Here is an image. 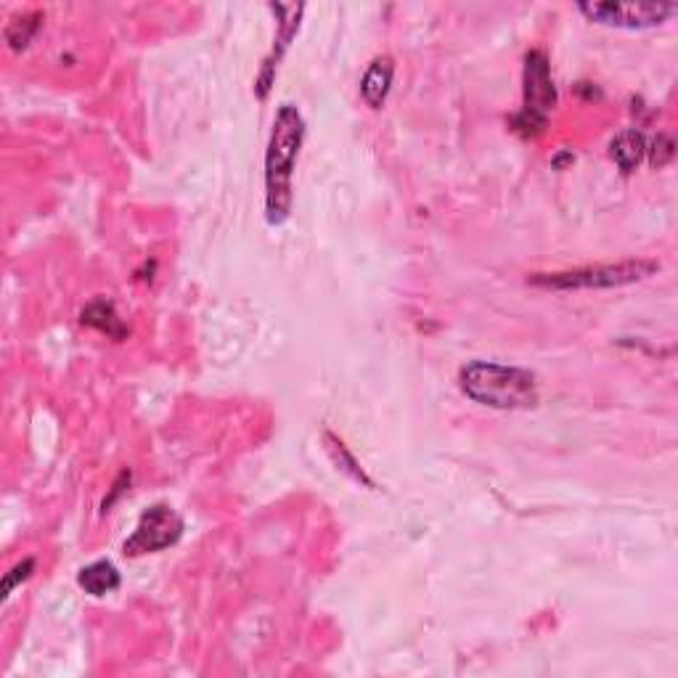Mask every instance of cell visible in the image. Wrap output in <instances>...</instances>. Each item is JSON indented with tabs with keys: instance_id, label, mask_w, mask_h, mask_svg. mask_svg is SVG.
I'll list each match as a JSON object with an SVG mask.
<instances>
[{
	"instance_id": "4fadbf2b",
	"label": "cell",
	"mask_w": 678,
	"mask_h": 678,
	"mask_svg": "<svg viewBox=\"0 0 678 678\" xmlns=\"http://www.w3.org/2000/svg\"><path fill=\"white\" fill-rule=\"evenodd\" d=\"M32 567H35V562H32V559H24L22 565H16L14 570L6 575V583H3V599H6V596H11V591H14L16 583L24 581V578L30 575Z\"/></svg>"
},
{
	"instance_id": "3957f363",
	"label": "cell",
	"mask_w": 678,
	"mask_h": 678,
	"mask_svg": "<svg viewBox=\"0 0 678 678\" xmlns=\"http://www.w3.org/2000/svg\"><path fill=\"white\" fill-rule=\"evenodd\" d=\"M660 265L655 260H626V263L612 265H591V268H578V271L565 273H535L530 276V284L541 289H612L636 284L647 279L657 271Z\"/></svg>"
},
{
	"instance_id": "5b68a950",
	"label": "cell",
	"mask_w": 678,
	"mask_h": 678,
	"mask_svg": "<svg viewBox=\"0 0 678 678\" xmlns=\"http://www.w3.org/2000/svg\"><path fill=\"white\" fill-rule=\"evenodd\" d=\"M586 19L618 30H652L668 22L678 11L676 3H581L578 6Z\"/></svg>"
},
{
	"instance_id": "9c48e42d",
	"label": "cell",
	"mask_w": 678,
	"mask_h": 678,
	"mask_svg": "<svg viewBox=\"0 0 678 678\" xmlns=\"http://www.w3.org/2000/svg\"><path fill=\"white\" fill-rule=\"evenodd\" d=\"M77 583L85 588V594L91 596H106L120 588V570L106 562V559H98L93 565L83 567L80 575H77Z\"/></svg>"
},
{
	"instance_id": "7a4b0ae2",
	"label": "cell",
	"mask_w": 678,
	"mask_h": 678,
	"mask_svg": "<svg viewBox=\"0 0 678 678\" xmlns=\"http://www.w3.org/2000/svg\"><path fill=\"white\" fill-rule=\"evenodd\" d=\"M461 392L480 406L498 411L533 408L538 403V385L530 371L493 361H472L459 371Z\"/></svg>"
},
{
	"instance_id": "277c9868",
	"label": "cell",
	"mask_w": 678,
	"mask_h": 678,
	"mask_svg": "<svg viewBox=\"0 0 678 678\" xmlns=\"http://www.w3.org/2000/svg\"><path fill=\"white\" fill-rule=\"evenodd\" d=\"M522 93H525V101H522V112L514 120V128L520 130L522 136H538L557 106V88H554L549 59L543 51H530L525 56Z\"/></svg>"
},
{
	"instance_id": "5bb4252c",
	"label": "cell",
	"mask_w": 678,
	"mask_h": 678,
	"mask_svg": "<svg viewBox=\"0 0 678 678\" xmlns=\"http://www.w3.org/2000/svg\"><path fill=\"white\" fill-rule=\"evenodd\" d=\"M673 157V141L668 136H657L655 138V149H652V165L663 167L668 165Z\"/></svg>"
},
{
	"instance_id": "6da1fadb",
	"label": "cell",
	"mask_w": 678,
	"mask_h": 678,
	"mask_svg": "<svg viewBox=\"0 0 678 678\" xmlns=\"http://www.w3.org/2000/svg\"><path fill=\"white\" fill-rule=\"evenodd\" d=\"M302 138H305V120L297 112V106H279L268 151H265V212L271 226L284 223L292 212V173L300 157Z\"/></svg>"
},
{
	"instance_id": "7c38bea8",
	"label": "cell",
	"mask_w": 678,
	"mask_h": 678,
	"mask_svg": "<svg viewBox=\"0 0 678 678\" xmlns=\"http://www.w3.org/2000/svg\"><path fill=\"white\" fill-rule=\"evenodd\" d=\"M40 22H43V16L40 14H27V16L14 19V22L8 24V30H6L8 46L14 48V51H24V48L30 46V40L35 38Z\"/></svg>"
},
{
	"instance_id": "52a82bcc",
	"label": "cell",
	"mask_w": 678,
	"mask_h": 678,
	"mask_svg": "<svg viewBox=\"0 0 678 678\" xmlns=\"http://www.w3.org/2000/svg\"><path fill=\"white\" fill-rule=\"evenodd\" d=\"M392 77H395V64L390 56H379L371 61V67L366 69V75L361 80V96L371 109H382L390 96Z\"/></svg>"
},
{
	"instance_id": "ba28073f",
	"label": "cell",
	"mask_w": 678,
	"mask_h": 678,
	"mask_svg": "<svg viewBox=\"0 0 678 678\" xmlns=\"http://www.w3.org/2000/svg\"><path fill=\"white\" fill-rule=\"evenodd\" d=\"M610 149L612 159L618 162L620 170H623V173H633V170L639 167L641 159H644V154H647V138H644L641 130L626 128L623 133L615 136Z\"/></svg>"
},
{
	"instance_id": "8992f818",
	"label": "cell",
	"mask_w": 678,
	"mask_h": 678,
	"mask_svg": "<svg viewBox=\"0 0 678 678\" xmlns=\"http://www.w3.org/2000/svg\"><path fill=\"white\" fill-rule=\"evenodd\" d=\"M183 533V520L165 504L151 506L149 512L141 517L136 533L125 541V554L128 557H141V554H154L167 546H173Z\"/></svg>"
},
{
	"instance_id": "8fae6325",
	"label": "cell",
	"mask_w": 678,
	"mask_h": 678,
	"mask_svg": "<svg viewBox=\"0 0 678 678\" xmlns=\"http://www.w3.org/2000/svg\"><path fill=\"white\" fill-rule=\"evenodd\" d=\"M324 440H326V448H329V453H332L334 464H337V467L342 469V472H347V475L353 477L355 483L369 485V488H371V485H374L369 480V477H366V472H363V469H361V464H358V461L353 459V453L347 451L345 443H342L339 437H334L332 432H326Z\"/></svg>"
},
{
	"instance_id": "30bf717a",
	"label": "cell",
	"mask_w": 678,
	"mask_h": 678,
	"mask_svg": "<svg viewBox=\"0 0 678 678\" xmlns=\"http://www.w3.org/2000/svg\"><path fill=\"white\" fill-rule=\"evenodd\" d=\"M83 324L93 326V329H98V332L106 334V337L114 339L125 337V326H122V321L117 318V313H114V308L109 302H93L91 308H85Z\"/></svg>"
}]
</instances>
